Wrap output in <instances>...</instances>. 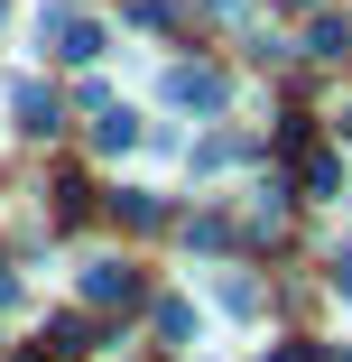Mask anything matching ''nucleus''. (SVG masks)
<instances>
[{"instance_id":"nucleus-1","label":"nucleus","mask_w":352,"mask_h":362,"mask_svg":"<svg viewBox=\"0 0 352 362\" xmlns=\"http://www.w3.org/2000/svg\"><path fill=\"white\" fill-rule=\"evenodd\" d=\"M37 47L65 56V65H93V56H102V19H84V10H65V0H47V10H37Z\"/></svg>"},{"instance_id":"nucleus-2","label":"nucleus","mask_w":352,"mask_h":362,"mask_svg":"<svg viewBox=\"0 0 352 362\" xmlns=\"http://www.w3.org/2000/svg\"><path fill=\"white\" fill-rule=\"evenodd\" d=\"M167 103H176V112H223L232 84L214 75V65H167Z\"/></svg>"},{"instance_id":"nucleus-3","label":"nucleus","mask_w":352,"mask_h":362,"mask_svg":"<svg viewBox=\"0 0 352 362\" xmlns=\"http://www.w3.org/2000/svg\"><path fill=\"white\" fill-rule=\"evenodd\" d=\"M84 298H93V307H130V298H139V279H130V260L93 251V260H84Z\"/></svg>"},{"instance_id":"nucleus-4","label":"nucleus","mask_w":352,"mask_h":362,"mask_svg":"<svg viewBox=\"0 0 352 362\" xmlns=\"http://www.w3.org/2000/svg\"><path fill=\"white\" fill-rule=\"evenodd\" d=\"M93 149H102V158H130V149H139V121H130L121 103H102V121H93Z\"/></svg>"},{"instance_id":"nucleus-5","label":"nucleus","mask_w":352,"mask_h":362,"mask_svg":"<svg viewBox=\"0 0 352 362\" xmlns=\"http://www.w3.org/2000/svg\"><path fill=\"white\" fill-rule=\"evenodd\" d=\"M10 112H19V130H37V139H47V130H56V121H65V112H56V93H47V84H19V93H10Z\"/></svg>"},{"instance_id":"nucleus-6","label":"nucleus","mask_w":352,"mask_h":362,"mask_svg":"<svg viewBox=\"0 0 352 362\" xmlns=\"http://www.w3.org/2000/svg\"><path fill=\"white\" fill-rule=\"evenodd\" d=\"M214 307H223V316H260V279L223 269V279H214Z\"/></svg>"},{"instance_id":"nucleus-7","label":"nucleus","mask_w":352,"mask_h":362,"mask_svg":"<svg viewBox=\"0 0 352 362\" xmlns=\"http://www.w3.org/2000/svg\"><path fill=\"white\" fill-rule=\"evenodd\" d=\"M297 186H306V195H343V158H334V149H306Z\"/></svg>"},{"instance_id":"nucleus-8","label":"nucleus","mask_w":352,"mask_h":362,"mask_svg":"<svg viewBox=\"0 0 352 362\" xmlns=\"http://www.w3.org/2000/svg\"><path fill=\"white\" fill-rule=\"evenodd\" d=\"M111 214H121V223H167V204H158L149 186H121V195H111Z\"/></svg>"},{"instance_id":"nucleus-9","label":"nucleus","mask_w":352,"mask_h":362,"mask_svg":"<svg viewBox=\"0 0 352 362\" xmlns=\"http://www.w3.org/2000/svg\"><path fill=\"white\" fill-rule=\"evenodd\" d=\"M306 47H315V56H343V47H352V28H343V19H315V28H306Z\"/></svg>"},{"instance_id":"nucleus-10","label":"nucleus","mask_w":352,"mask_h":362,"mask_svg":"<svg viewBox=\"0 0 352 362\" xmlns=\"http://www.w3.org/2000/svg\"><path fill=\"white\" fill-rule=\"evenodd\" d=\"M158 334H167V344H186V334H195V307H186V298H167V307H158Z\"/></svg>"},{"instance_id":"nucleus-11","label":"nucleus","mask_w":352,"mask_h":362,"mask_svg":"<svg viewBox=\"0 0 352 362\" xmlns=\"http://www.w3.org/2000/svg\"><path fill=\"white\" fill-rule=\"evenodd\" d=\"M334 288H343V298H352V242L334 251Z\"/></svg>"},{"instance_id":"nucleus-12","label":"nucleus","mask_w":352,"mask_h":362,"mask_svg":"<svg viewBox=\"0 0 352 362\" xmlns=\"http://www.w3.org/2000/svg\"><path fill=\"white\" fill-rule=\"evenodd\" d=\"M204 10H214V19H250V0H204Z\"/></svg>"},{"instance_id":"nucleus-13","label":"nucleus","mask_w":352,"mask_h":362,"mask_svg":"<svg viewBox=\"0 0 352 362\" xmlns=\"http://www.w3.org/2000/svg\"><path fill=\"white\" fill-rule=\"evenodd\" d=\"M269 362H315V353H306V344H278V353H269Z\"/></svg>"},{"instance_id":"nucleus-14","label":"nucleus","mask_w":352,"mask_h":362,"mask_svg":"<svg viewBox=\"0 0 352 362\" xmlns=\"http://www.w3.org/2000/svg\"><path fill=\"white\" fill-rule=\"evenodd\" d=\"M297 10H315V0H297Z\"/></svg>"},{"instance_id":"nucleus-15","label":"nucleus","mask_w":352,"mask_h":362,"mask_svg":"<svg viewBox=\"0 0 352 362\" xmlns=\"http://www.w3.org/2000/svg\"><path fill=\"white\" fill-rule=\"evenodd\" d=\"M324 362H343V353H324Z\"/></svg>"},{"instance_id":"nucleus-16","label":"nucleus","mask_w":352,"mask_h":362,"mask_svg":"<svg viewBox=\"0 0 352 362\" xmlns=\"http://www.w3.org/2000/svg\"><path fill=\"white\" fill-rule=\"evenodd\" d=\"M343 195H352V186H343Z\"/></svg>"}]
</instances>
